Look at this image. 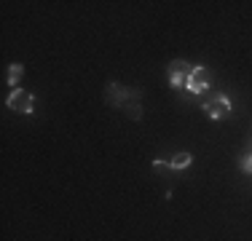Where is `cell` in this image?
Segmentation results:
<instances>
[{"instance_id": "cell-4", "label": "cell", "mask_w": 252, "mask_h": 241, "mask_svg": "<svg viewBox=\"0 0 252 241\" xmlns=\"http://www.w3.org/2000/svg\"><path fill=\"white\" fill-rule=\"evenodd\" d=\"M190 70L193 67H190L185 59H172L169 67H166V72H169V86L172 89H183L185 81H188V75H190Z\"/></svg>"}, {"instance_id": "cell-5", "label": "cell", "mask_w": 252, "mask_h": 241, "mask_svg": "<svg viewBox=\"0 0 252 241\" xmlns=\"http://www.w3.org/2000/svg\"><path fill=\"white\" fill-rule=\"evenodd\" d=\"M105 102L110 107H126V102H129V89L121 86V83H116V81H110L105 86Z\"/></svg>"}, {"instance_id": "cell-6", "label": "cell", "mask_w": 252, "mask_h": 241, "mask_svg": "<svg viewBox=\"0 0 252 241\" xmlns=\"http://www.w3.org/2000/svg\"><path fill=\"white\" fill-rule=\"evenodd\" d=\"M140 99H142L140 89H129V102H126L124 113H126L131 120H140V118H142V105H140Z\"/></svg>"}, {"instance_id": "cell-3", "label": "cell", "mask_w": 252, "mask_h": 241, "mask_svg": "<svg viewBox=\"0 0 252 241\" xmlns=\"http://www.w3.org/2000/svg\"><path fill=\"white\" fill-rule=\"evenodd\" d=\"M5 105H8V110L14 113H22V116H32L35 110V96L25 91V89H14V91L8 94V99H5Z\"/></svg>"}, {"instance_id": "cell-7", "label": "cell", "mask_w": 252, "mask_h": 241, "mask_svg": "<svg viewBox=\"0 0 252 241\" xmlns=\"http://www.w3.org/2000/svg\"><path fill=\"white\" fill-rule=\"evenodd\" d=\"M190 164H193V155H190V153H177V155H172V161H169V166L175 169V172L188 169Z\"/></svg>"}, {"instance_id": "cell-10", "label": "cell", "mask_w": 252, "mask_h": 241, "mask_svg": "<svg viewBox=\"0 0 252 241\" xmlns=\"http://www.w3.org/2000/svg\"><path fill=\"white\" fill-rule=\"evenodd\" d=\"M166 169H172L169 164H166V161H161V158H156V161H153V172H158V174H164V172H166Z\"/></svg>"}, {"instance_id": "cell-1", "label": "cell", "mask_w": 252, "mask_h": 241, "mask_svg": "<svg viewBox=\"0 0 252 241\" xmlns=\"http://www.w3.org/2000/svg\"><path fill=\"white\" fill-rule=\"evenodd\" d=\"M204 116H207L209 120H223L233 113V102L228 99L225 94H215L209 96V102H204Z\"/></svg>"}, {"instance_id": "cell-8", "label": "cell", "mask_w": 252, "mask_h": 241, "mask_svg": "<svg viewBox=\"0 0 252 241\" xmlns=\"http://www.w3.org/2000/svg\"><path fill=\"white\" fill-rule=\"evenodd\" d=\"M22 75H25V64L14 62V64L8 67V86H11V89H19L16 83H19V78H22Z\"/></svg>"}, {"instance_id": "cell-2", "label": "cell", "mask_w": 252, "mask_h": 241, "mask_svg": "<svg viewBox=\"0 0 252 241\" xmlns=\"http://www.w3.org/2000/svg\"><path fill=\"white\" fill-rule=\"evenodd\" d=\"M185 91H190V94H201V91H209L212 89V72H209L204 64H196L193 70H190V75H188V81H185Z\"/></svg>"}, {"instance_id": "cell-9", "label": "cell", "mask_w": 252, "mask_h": 241, "mask_svg": "<svg viewBox=\"0 0 252 241\" xmlns=\"http://www.w3.org/2000/svg\"><path fill=\"white\" fill-rule=\"evenodd\" d=\"M239 166H242V172H244V174H250V177H252V153L242 155V161H239Z\"/></svg>"}]
</instances>
